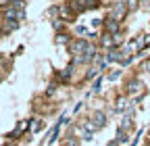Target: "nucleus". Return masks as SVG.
<instances>
[{"mask_svg": "<svg viewBox=\"0 0 150 146\" xmlns=\"http://www.w3.org/2000/svg\"><path fill=\"white\" fill-rule=\"evenodd\" d=\"M127 4L125 2H117L115 6H112L110 9V17H112V19H115V21H123L125 19V15H127Z\"/></svg>", "mask_w": 150, "mask_h": 146, "instance_id": "1", "label": "nucleus"}, {"mask_svg": "<svg viewBox=\"0 0 150 146\" xmlns=\"http://www.w3.org/2000/svg\"><path fill=\"white\" fill-rule=\"evenodd\" d=\"M104 27H106L108 31H112V35H115V33H119V21H115L112 17H108V19L104 21Z\"/></svg>", "mask_w": 150, "mask_h": 146, "instance_id": "2", "label": "nucleus"}, {"mask_svg": "<svg viewBox=\"0 0 150 146\" xmlns=\"http://www.w3.org/2000/svg\"><path fill=\"white\" fill-rule=\"evenodd\" d=\"M104 123H106V119H104V113L96 111V113H94V125H96V130H98V127H102Z\"/></svg>", "mask_w": 150, "mask_h": 146, "instance_id": "3", "label": "nucleus"}, {"mask_svg": "<svg viewBox=\"0 0 150 146\" xmlns=\"http://www.w3.org/2000/svg\"><path fill=\"white\" fill-rule=\"evenodd\" d=\"M11 6H13V9H17V11H23V9H25V0H13Z\"/></svg>", "mask_w": 150, "mask_h": 146, "instance_id": "4", "label": "nucleus"}, {"mask_svg": "<svg viewBox=\"0 0 150 146\" xmlns=\"http://www.w3.org/2000/svg\"><path fill=\"white\" fill-rule=\"evenodd\" d=\"M140 88H142V86H140V82H138V79H134V82L129 84V92H138Z\"/></svg>", "mask_w": 150, "mask_h": 146, "instance_id": "5", "label": "nucleus"}, {"mask_svg": "<svg viewBox=\"0 0 150 146\" xmlns=\"http://www.w3.org/2000/svg\"><path fill=\"white\" fill-rule=\"evenodd\" d=\"M127 9H129V11H136V9H138V0H129V2H127Z\"/></svg>", "mask_w": 150, "mask_h": 146, "instance_id": "6", "label": "nucleus"}, {"mask_svg": "<svg viewBox=\"0 0 150 146\" xmlns=\"http://www.w3.org/2000/svg\"><path fill=\"white\" fill-rule=\"evenodd\" d=\"M31 130H33V132L40 130V121H33V123H31Z\"/></svg>", "mask_w": 150, "mask_h": 146, "instance_id": "7", "label": "nucleus"}]
</instances>
